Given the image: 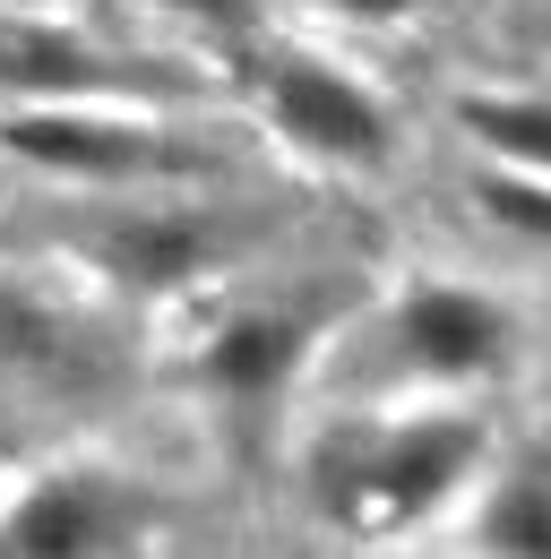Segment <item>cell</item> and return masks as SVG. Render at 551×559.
Returning a JSON list of instances; mask_svg holds the SVG:
<instances>
[{
    "label": "cell",
    "mask_w": 551,
    "mask_h": 559,
    "mask_svg": "<svg viewBox=\"0 0 551 559\" xmlns=\"http://www.w3.org/2000/svg\"><path fill=\"white\" fill-rule=\"evenodd\" d=\"M482 456V430L457 414H431V421H397L388 439L353 448L337 490V516L344 525H413L422 508H439L448 490L466 483V465Z\"/></svg>",
    "instance_id": "obj_1"
},
{
    "label": "cell",
    "mask_w": 551,
    "mask_h": 559,
    "mask_svg": "<svg viewBox=\"0 0 551 559\" xmlns=\"http://www.w3.org/2000/svg\"><path fill=\"white\" fill-rule=\"evenodd\" d=\"M482 543H491V551H551V490L543 483L500 490L491 516H482Z\"/></svg>",
    "instance_id": "obj_11"
},
{
    "label": "cell",
    "mask_w": 551,
    "mask_h": 559,
    "mask_svg": "<svg viewBox=\"0 0 551 559\" xmlns=\"http://www.w3.org/2000/svg\"><path fill=\"white\" fill-rule=\"evenodd\" d=\"M0 139L17 146L26 164H52V173H78V181H146V173H164L173 155L155 130H138V121H104V112H17V121H0Z\"/></svg>",
    "instance_id": "obj_5"
},
{
    "label": "cell",
    "mask_w": 551,
    "mask_h": 559,
    "mask_svg": "<svg viewBox=\"0 0 551 559\" xmlns=\"http://www.w3.org/2000/svg\"><path fill=\"white\" fill-rule=\"evenodd\" d=\"M78 361V328L26 293H0V379H52Z\"/></svg>",
    "instance_id": "obj_10"
},
{
    "label": "cell",
    "mask_w": 551,
    "mask_h": 559,
    "mask_svg": "<svg viewBox=\"0 0 551 559\" xmlns=\"http://www.w3.org/2000/svg\"><path fill=\"white\" fill-rule=\"evenodd\" d=\"M302 345H310L302 310H250V319H233L207 345V379L233 388V396H268V388H284V370L302 361Z\"/></svg>",
    "instance_id": "obj_6"
},
{
    "label": "cell",
    "mask_w": 551,
    "mask_h": 559,
    "mask_svg": "<svg viewBox=\"0 0 551 559\" xmlns=\"http://www.w3.org/2000/svg\"><path fill=\"white\" fill-rule=\"evenodd\" d=\"M457 121H466L482 146H500L508 164L551 173V95H466Z\"/></svg>",
    "instance_id": "obj_9"
},
{
    "label": "cell",
    "mask_w": 551,
    "mask_h": 559,
    "mask_svg": "<svg viewBox=\"0 0 551 559\" xmlns=\"http://www.w3.org/2000/svg\"><path fill=\"white\" fill-rule=\"evenodd\" d=\"M104 267H121V276H146V284H173V276H199L207 259H215V233H207L199 215H121V224H104Z\"/></svg>",
    "instance_id": "obj_8"
},
{
    "label": "cell",
    "mask_w": 551,
    "mask_h": 559,
    "mask_svg": "<svg viewBox=\"0 0 551 559\" xmlns=\"http://www.w3.org/2000/svg\"><path fill=\"white\" fill-rule=\"evenodd\" d=\"M0 78L26 95H113L121 86L113 61H95V44L52 35V26H17V17L0 26Z\"/></svg>",
    "instance_id": "obj_7"
},
{
    "label": "cell",
    "mask_w": 551,
    "mask_h": 559,
    "mask_svg": "<svg viewBox=\"0 0 551 559\" xmlns=\"http://www.w3.org/2000/svg\"><path fill=\"white\" fill-rule=\"evenodd\" d=\"M328 9H344V17H397L406 0H328Z\"/></svg>",
    "instance_id": "obj_12"
},
{
    "label": "cell",
    "mask_w": 551,
    "mask_h": 559,
    "mask_svg": "<svg viewBox=\"0 0 551 559\" xmlns=\"http://www.w3.org/2000/svg\"><path fill=\"white\" fill-rule=\"evenodd\" d=\"M508 345H517V319L466 284H431L397 310V353L422 379H482V370L508 361Z\"/></svg>",
    "instance_id": "obj_3"
},
{
    "label": "cell",
    "mask_w": 551,
    "mask_h": 559,
    "mask_svg": "<svg viewBox=\"0 0 551 559\" xmlns=\"http://www.w3.org/2000/svg\"><path fill=\"white\" fill-rule=\"evenodd\" d=\"M130 525H138V508L104 483V474H52V483H35L9 516H0V551H17V559H78V551L130 543Z\"/></svg>",
    "instance_id": "obj_4"
},
{
    "label": "cell",
    "mask_w": 551,
    "mask_h": 559,
    "mask_svg": "<svg viewBox=\"0 0 551 559\" xmlns=\"http://www.w3.org/2000/svg\"><path fill=\"white\" fill-rule=\"evenodd\" d=\"M250 86H259V112L276 130L310 155H328V164H388V146H397L379 95H362L344 70L310 61V52H259Z\"/></svg>",
    "instance_id": "obj_2"
}]
</instances>
